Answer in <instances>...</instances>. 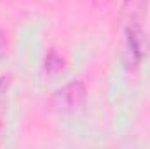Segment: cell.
Listing matches in <instances>:
<instances>
[{"mask_svg":"<svg viewBox=\"0 0 150 149\" xmlns=\"http://www.w3.org/2000/svg\"><path fill=\"white\" fill-rule=\"evenodd\" d=\"M86 98H87L86 86L80 81H74V82H68L67 86H63L59 91H56L54 107L59 112L72 114V112H77L84 107Z\"/></svg>","mask_w":150,"mask_h":149,"instance_id":"obj_1","label":"cell"},{"mask_svg":"<svg viewBox=\"0 0 150 149\" xmlns=\"http://www.w3.org/2000/svg\"><path fill=\"white\" fill-rule=\"evenodd\" d=\"M127 49H129V54L134 58V62H140L145 53H147V39L145 34L142 32L140 25H131L127 27Z\"/></svg>","mask_w":150,"mask_h":149,"instance_id":"obj_2","label":"cell"},{"mask_svg":"<svg viewBox=\"0 0 150 149\" xmlns=\"http://www.w3.org/2000/svg\"><path fill=\"white\" fill-rule=\"evenodd\" d=\"M147 2L149 0H124L120 11V21L126 25V28L131 25H138L140 16L147 7Z\"/></svg>","mask_w":150,"mask_h":149,"instance_id":"obj_3","label":"cell"},{"mask_svg":"<svg viewBox=\"0 0 150 149\" xmlns=\"http://www.w3.org/2000/svg\"><path fill=\"white\" fill-rule=\"evenodd\" d=\"M63 69H65V62H63V58L58 56L56 53H51V54L45 58V70H47V74H51V75L59 74Z\"/></svg>","mask_w":150,"mask_h":149,"instance_id":"obj_5","label":"cell"},{"mask_svg":"<svg viewBox=\"0 0 150 149\" xmlns=\"http://www.w3.org/2000/svg\"><path fill=\"white\" fill-rule=\"evenodd\" d=\"M9 86H11L9 75H2V77H0V133H2V130H4V117H5V111H7Z\"/></svg>","mask_w":150,"mask_h":149,"instance_id":"obj_4","label":"cell"}]
</instances>
